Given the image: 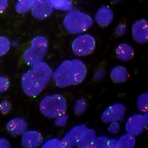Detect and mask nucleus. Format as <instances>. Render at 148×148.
I'll return each instance as SVG.
<instances>
[{"mask_svg": "<svg viewBox=\"0 0 148 148\" xmlns=\"http://www.w3.org/2000/svg\"><path fill=\"white\" fill-rule=\"evenodd\" d=\"M43 141L42 134L36 131L25 132L22 136V146L26 148H35L39 146Z\"/></svg>", "mask_w": 148, "mask_h": 148, "instance_id": "12", "label": "nucleus"}, {"mask_svg": "<svg viewBox=\"0 0 148 148\" xmlns=\"http://www.w3.org/2000/svg\"><path fill=\"white\" fill-rule=\"evenodd\" d=\"M28 127L27 122L22 118H16L10 120L6 126L8 133L12 136L23 134Z\"/></svg>", "mask_w": 148, "mask_h": 148, "instance_id": "14", "label": "nucleus"}, {"mask_svg": "<svg viewBox=\"0 0 148 148\" xmlns=\"http://www.w3.org/2000/svg\"><path fill=\"white\" fill-rule=\"evenodd\" d=\"M87 129V126L84 125L73 127L62 139L61 142L63 147L71 148L76 146L81 135Z\"/></svg>", "mask_w": 148, "mask_h": 148, "instance_id": "11", "label": "nucleus"}, {"mask_svg": "<svg viewBox=\"0 0 148 148\" xmlns=\"http://www.w3.org/2000/svg\"><path fill=\"white\" fill-rule=\"evenodd\" d=\"M53 76V71L45 62L33 66L21 78V87L27 95L31 97L38 96Z\"/></svg>", "mask_w": 148, "mask_h": 148, "instance_id": "1", "label": "nucleus"}, {"mask_svg": "<svg viewBox=\"0 0 148 148\" xmlns=\"http://www.w3.org/2000/svg\"><path fill=\"white\" fill-rule=\"evenodd\" d=\"M33 3L34 0H18L16 5V10L20 14L26 13L32 7Z\"/></svg>", "mask_w": 148, "mask_h": 148, "instance_id": "20", "label": "nucleus"}, {"mask_svg": "<svg viewBox=\"0 0 148 148\" xmlns=\"http://www.w3.org/2000/svg\"><path fill=\"white\" fill-rule=\"evenodd\" d=\"M87 68L81 60H65L53 73V79L59 88L81 84L87 75Z\"/></svg>", "mask_w": 148, "mask_h": 148, "instance_id": "2", "label": "nucleus"}, {"mask_svg": "<svg viewBox=\"0 0 148 148\" xmlns=\"http://www.w3.org/2000/svg\"><path fill=\"white\" fill-rule=\"evenodd\" d=\"M137 107L141 112H147L148 108V93L145 92L140 95L137 99Z\"/></svg>", "mask_w": 148, "mask_h": 148, "instance_id": "21", "label": "nucleus"}, {"mask_svg": "<svg viewBox=\"0 0 148 148\" xmlns=\"http://www.w3.org/2000/svg\"><path fill=\"white\" fill-rule=\"evenodd\" d=\"M53 10L51 0H34L32 13L35 18L43 20L50 16Z\"/></svg>", "mask_w": 148, "mask_h": 148, "instance_id": "8", "label": "nucleus"}, {"mask_svg": "<svg viewBox=\"0 0 148 148\" xmlns=\"http://www.w3.org/2000/svg\"><path fill=\"white\" fill-rule=\"evenodd\" d=\"M88 107L87 102L84 98H81L78 100L74 106V112L77 116L82 115L87 110Z\"/></svg>", "mask_w": 148, "mask_h": 148, "instance_id": "22", "label": "nucleus"}, {"mask_svg": "<svg viewBox=\"0 0 148 148\" xmlns=\"http://www.w3.org/2000/svg\"><path fill=\"white\" fill-rule=\"evenodd\" d=\"M129 77L128 70L123 66L114 67L110 72V77L113 82L120 84L126 82Z\"/></svg>", "mask_w": 148, "mask_h": 148, "instance_id": "16", "label": "nucleus"}, {"mask_svg": "<svg viewBox=\"0 0 148 148\" xmlns=\"http://www.w3.org/2000/svg\"><path fill=\"white\" fill-rule=\"evenodd\" d=\"M42 148H62L63 147L62 144L59 139H51L46 142Z\"/></svg>", "mask_w": 148, "mask_h": 148, "instance_id": "25", "label": "nucleus"}, {"mask_svg": "<svg viewBox=\"0 0 148 148\" xmlns=\"http://www.w3.org/2000/svg\"><path fill=\"white\" fill-rule=\"evenodd\" d=\"M126 32V26L125 24L120 23L117 26L115 29L114 34L116 37H121L125 35Z\"/></svg>", "mask_w": 148, "mask_h": 148, "instance_id": "28", "label": "nucleus"}, {"mask_svg": "<svg viewBox=\"0 0 148 148\" xmlns=\"http://www.w3.org/2000/svg\"><path fill=\"white\" fill-rule=\"evenodd\" d=\"M126 107L121 103H116L106 108L101 116V119L105 123L118 121L125 117Z\"/></svg>", "mask_w": 148, "mask_h": 148, "instance_id": "7", "label": "nucleus"}, {"mask_svg": "<svg viewBox=\"0 0 148 148\" xmlns=\"http://www.w3.org/2000/svg\"><path fill=\"white\" fill-rule=\"evenodd\" d=\"M66 109L65 98L59 94L47 96L40 103L42 114L49 119L56 118L58 116L65 114Z\"/></svg>", "mask_w": 148, "mask_h": 148, "instance_id": "4", "label": "nucleus"}, {"mask_svg": "<svg viewBox=\"0 0 148 148\" xmlns=\"http://www.w3.org/2000/svg\"><path fill=\"white\" fill-rule=\"evenodd\" d=\"M10 147L9 142L4 138L0 139V148H8Z\"/></svg>", "mask_w": 148, "mask_h": 148, "instance_id": "33", "label": "nucleus"}, {"mask_svg": "<svg viewBox=\"0 0 148 148\" xmlns=\"http://www.w3.org/2000/svg\"><path fill=\"white\" fill-rule=\"evenodd\" d=\"M136 142L135 136L129 134L123 135L118 140V148H132Z\"/></svg>", "mask_w": 148, "mask_h": 148, "instance_id": "18", "label": "nucleus"}, {"mask_svg": "<svg viewBox=\"0 0 148 148\" xmlns=\"http://www.w3.org/2000/svg\"><path fill=\"white\" fill-rule=\"evenodd\" d=\"M108 139L106 136L96 137L92 147L94 148H107L108 146Z\"/></svg>", "mask_w": 148, "mask_h": 148, "instance_id": "24", "label": "nucleus"}, {"mask_svg": "<svg viewBox=\"0 0 148 148\" xmlns=\"http://www.w3.org/2000/svg\"><path fill=\"white\" fill-rule=\"evenodd\" d=\"M10 47L9 39L3 36H0V56L6 54Z\"/></svg>", "mask_w": 148, "mask_h": 148, "instance_id": "23", "label": "nucleus"}, {"mask_svg": "<svg viewBox=\"0 0 148 148\" xmlns=\"http://www.w3.org/2000/svg\"><path fill=\"white\" fill-rule=\"evenodd\" d=\"M120 129V125L117 121L112 122L111 125L108 127V131L111 134H116Z\"/></svg>", "mask_w": 148, "mask_h": 148, "instance_id": "30", "label": "nucleus"}, {"mask_svg": "<svg viewBox=\"0 0 148 148\" xmlns=\"http://www.w3.org/2000/svg\"><path fill=\"white\" fill-rule=\"evenodd\" d=\"M94 23L92 18L78 10H71L64 20V26L70 33L77 34L91 27Z\"/></svg>", "mask_w": 148, "mask_h": 148, "instance_id": "3", "label": "nucleus"}, {"mask_svg": "<svg viewBox=\"0 0 148 148\" xmlns=\"http://www.w3.org/2000/svg\"><path fill=\"white\" fill-rule=\"evenodd\" d=\"M106 75L105 69L103 68H99L94 73V79L96 81H101Z\"/></svg>", "mask_w": 148, "mask_h": 148, "instance_id": "31", "label": "nucleus"}, {"mask_svg": "<svg viewBox=\"0 0 148 148\" xmlns=\"http://www.w3.org/2000/svg\"><path fill=\"white\" fill-rule=\"evenodd\" d=\"M109 148H118V140L115 139H110L108 141V146Z\"/></svg>", "mask_w": 148, "mask_h": 148, "instance_id": "32", "label": "nucleus"}, {"mask_svg": "<svg viewBox=\"0 0 148 148\" xmlns=\"http://www.w3.org/2000/svg\"><path fill=\"white\" fill-rule=\"evenodd\" d=\"M51 3L54 8L64 11L71 10L73 7L69 0H51Z\"/></svg>", "mask_w": 148, "mask_h": 148, "instance_id": "19", "label": "nucleus"}, {"mask_svg": "<svg viewBox=\"0 0 148 148\" xmlns=\"http://www.w3.org/2000/svg\"><path fill=\"white\" fill-rule=\"evenodd\" d=\"M132 36L138 43L143 44L148 41V22L145 19L136 21L132 26Z\"/></svg>", "mask_w": 148, "mask_h": 148, "instance_id": "9", "label": "nucleus"}, {"mask_svg": "<svg viewBox=\"0 0 148 148\" xmlns=\"http://www.w3.org/2000/svg\"><path fill=\"white\" fill-rule=\"evenodd\" d=\"M147 116H148V113H147V112H146V113L143 115V117H144V121H145V129L147 128Z\"/></svg>", "mask_w": 148, "mask_h": 148, "instance_id": "35", "label": "nucleus"}, {"mask_svg": "<svg viewBox=\"0 0 148 148\" xmlns=\"http://www.w3.org/2000/svg\"><path fill=\"white\" fill-rule=\"evenodd\" d=\"M11 104L7 100L3 101L0 103V113L3 114H7L11 110Z\"/></svg>", "mask_w": 148, "mask_h": 148, "instance_id": "27", "label": "nucleus"}, {"mask_svg": "<svg viewBox=\"0 0 148 148\" xmlns=\"http://www.w3.org/2000/svg\"><path fill=\"white\" fill-rule=\"evenodd\" d=\"M116 54L119 59L122 61H127L133 58L134 55V51L130 45L122 43L116 47Z\"/></svg>", "mask_w": 148, "mask_h": 148, "instance_id": "17", "label": "nucleus"}, {"mask_svg": "<svg viewBox=\"0 0 148 148\" xmlns=\"http://www.w3.org/2000/svg\"><path fill=\"white\" fill-rule=\"evenodd\" d=\"M72 51L77 56H84L92 53L95 47V42L89 34L78 36L72 43Z\"/></svg>", "mask_w": 148, "mask_h": 148, "instance_id": "6", "label": "nucleus"}, {"mask_svg": "<svg viewBox=\"0 0 148 148\" xmlns=\"http://www.w3.org/2000/svg\"><path fill=\"white\" fill-rule=\"evenodd\" d=\"M96 134L93 129H86L77 143L78 148H91L96 139Z\"/></svg>", "mask_w": 148, "mask_h": 148, "instance_id": "15", "label": "nucleus"}, {"mask_svg": "<svg viewBox=\"0 0 148 148\" xmlns=\"http://www.w3.org/2000/svg\"><path fill=\"white\" fill-rule=\"evenodd\" d=\"M145 128L144 117L142 114L133 115L129 118L126 123L127 133L134 136L141 134Z\"/></svg>", "mask_w": 148, "mask_h": 148, "instance_id": "10", "label": "nucleus"}, {"mask_svg": "<svg viewBox=\"0 0 148 148\" xmlns=\"http://www.w3.org/2000/svg\"><path fill=\"white\" fill-rule=\"evenodd\" d=\"M10 82L8 79L3 77H0V93L7 91L9 87Z\"/></svg>", "mask_w": 148, "mask_h": 148, "instance_id": "29", "label": "nucleus"}, {"mask_svg": "<svg viewBox=\"0 0 148 148\" xmlns=\"http://www.w3.org/2000/svg\"><path fill=\"white\" fill-rule=\"evenodd\" d=\"M32 46L23 54L24 62L33 66L43 60L48 47V42L43 36H37L32 39Z\"/></svg>", "mask_w": 148, "mask_h": 148, "instance_id": "5", "label": "nucleus"}, {"mask_svg": "<svg viewBox=\"0 0 148 148\" xmlns=\"http://www.w3.org/2000/svg\"><path fill=\"white\" fill-rule=\"evenodd\" d=\"M113 15L112 8L108 6H103L97 11L95 21L102 27H107L113 21Z\"/></svg>", "mask_w": 148, "mask_h": 148, "instance_id": "13", "label": "nucleus"}, {"mask_svg": "<svg viewBox=\"0 0 148 148\" xmlns=\"http://www.w3.org/2000/svg\"><path fill=\"white\" fill-rule=\"evenodd\" d=\"M8 5L7 0H0V14L7 8Z\"/></svg>", "mask_w": 148, "mask_h": 148, "instance_id": "34", "label": "nucleus"}, {"mask_svg": "<svg viewBox=\"0 0 148 148\" xmlns=\"http://www.w3.org/2000/svg\"><path fill=\"white\" fill-rule=\"evenodd\" d=\"M69 119V116L67 114H61L56 117L55 124L57 126L64 127L66 125V123Z\"/></svg>", "mask_w": 148, "mask_h": 148, "instance_id": "26", "label": "nucleus"}]
</instances>
